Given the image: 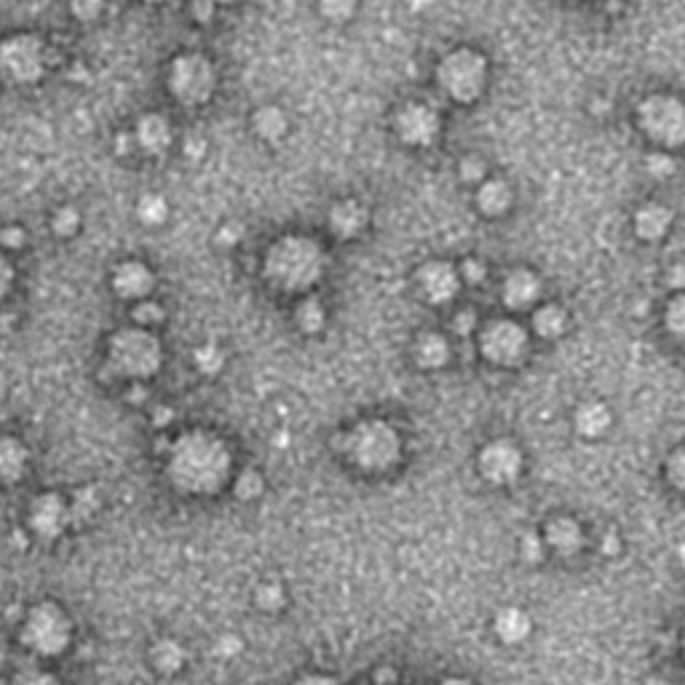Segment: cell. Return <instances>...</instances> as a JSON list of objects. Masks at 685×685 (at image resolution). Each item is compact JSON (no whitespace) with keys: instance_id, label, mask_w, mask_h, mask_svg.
<instances>
[{"instance_id":"obj_39","label":"cell","mask_w":685,"mask_h":685,"mask_svg":"<svg viewBox=\"0 0 685 685\" xmlns=\"http://www.w3.org/2000/svg\"><path fill=\"white\" fill-rule=\"evenodd\" d=\"M70 11L78 22H94L105 11V0H70Z\"/></svg>"},{"instance_id":"obj_55","label":"cell","mask_w":685,"mask_h":685,"mask_svg":"<svg viewBox=\"0 0 685 685\" xmlns=\"http://www.w3.org/2000/svg\"><path fill=\"white\" fill-rule=\"evenodd\" d=\"M174 418V410H169V407H161L159 410V418H156V426H166L169 420Z\"/></svg>"},{"instance_id":"obj_12","label":"cell","mask_w":685,"mask_h":685,"mask_svg":"<svg viewBox=\"0 0 685 685\" xmlns=\"http://www.w3.org/2000/svg\"><path fill=\"white\" fill-rule=\"evenodd\" d=\"M394 129H397V137L402 140L404 145L429 148L440 137L442 123H440V116L429 105L412 102V105H404L402 110L397 113Z\"/></svg>"},{"instance_id":"obj_58","label":"cell","mask_w":685,"mask_h":685,"mask_svg":"<svg viewBox=\"0 0 685 685\" xmlns=\"http://www.w3.org/2000/svg\"><path fill=\"white\" fill-rule=\"evenodd\" d=\"M212 3L217 5V3H236V0H212Z\"/></svg>"},{"instance_id":"obj_22","label":"cell","mask_w":685,"mask_h":685,"mask_svg":"<svg viewBox=\"0 0 685 685\" xmlns=\"http://www.w3.org/2000/svg\"><path fill=\"white\" fill-rule=\"evenodd\" d=\"M148 659H150V667H153L156 672H161V675H177V672L185 667L188 653H185V645L180 643V640H174V638H161V640H156V643L150 645Z\"/></svg>"},{"instance_id":"obj_7","label":"cell","mask_w":685,"mask_h":685,"mask_svg":"<svg viewBox=\"0 0 685 685\" xmlns=\"http://www.w3.org/2000/svg\"><path fill=\"white\" fill-rule=\"evenodd\" d=\"M437 81L447 91V97H452L455 102L469 105L484 91L487 62H484L483 54H477L472 48H458V51L447 54L440 62Z\"/></svg>"},{"instance_id":"obj_20","label":"cell","mask_w":685,"mask_h":685,"mask_svg":"<svg viewBox=\"0 0 685 685\" xmlns=\"http://www.w3.org/2000/svg\"><path fill=\"white\" fill-rule=\"evenodd\" d=\"M581 527L570 517H555L544 530V544H549L557 555H576L581 549Z\"/></svg>"},{"instance_id":"obj_46","label":"cell","mask_w":685,"mask_h":685,"mask_svg":"<svg viewBox=\"0 0 685 685\" xmlns=\"http://www.w3.org/2000/svg\"><path fill=\"white\" fill-rule=\"evenodd\" d=\"M188 11H191V19L199 22V25H209L214 19V3L212 0H191Z\"/></svg>"},{"instance_id":"obj_44","label":"cell","mask_w":685,"mask_h":685,"mask_svg":"<svg viewBox=\"0 0 685 685\" xmlns=\"http://www.w3.org/2000/svg\"><path fill=\"white\" fill-rule=\"evenodd\" d=\"M217 244L220 246H236V244H242L244 239V225L242 223H225L220 231H217Z\"/></svg>"},{"instance_id":"obj_60","label":"cell","mask_w":685,"mask_h":685,"mask_svg":"<svg viewBox=\"0 0 685 685\" xmlns=\"http://www.w3.org/2000/svg\"><path fill=\"white\" fill-rule=\"evenodd\" d=\"M145 3H163V0H145Z\"/></svg>"},{"instance_id":"obj_59","label":"cell","mask_w":685,"mask_h":685,"mask_svg":"<svg viewBox=\"0 0 685 685\" xmlns=\"http://www.w3.org/2000/svg\"><path fill=\"white\" fill-rule=\"evenodd\" d=\"M678 552H680V555H683V557H680V560H683V563H685V546H680V549H678Z\"/></svg>"},{"instance_id":"obj_42","label":"cell","mask_w":685,"mask_h":685,"mask_svg":"<svg viewBox=\"0 0 685 685\" xmlns=\"http://www.w3.org/2000/svg\"><path fill=\"white\" fill-rule=\"evenodd\" d=\"M14 685H62L46 669H25L14 678Z\"/></svg>"},{"instance_id":"obj_53","label":"cell","mask_w":685,"mask_h":685,"mask_svg":"<svg viewBox=\"0 0 685 685\" xmlns=\"http://www.w3.org/2000/svg\"><path fill=\"white\" fill-rule=\"evenodd\" d=\"M145 397H148V389H145V386H142L140 380H137V383L131 386V391L126 394V400H129V402H134V404H140L142 400H145Z\"/></svg>"},{"instance_id":"obj_52","label":"cell","mask_w":685,"mask_h":685,"mask_svg":"<svg viewBox=\"0 0 685 685\" xmlns=\"http://www.w3.org/2000/svg\"><path fill=\"white\" fill-rule=\"evenodd\" d=\"M667 284H669L672 289L685 292V265H672V268L667 271Z\"/></svg>"},{"instance_id":"obj_34","label":"cell","mask_w":685,"mask_h":685,"mask_svg":"<svg viewBox=\"0 0 685 685\" xmlns=\"http://www.w3.org/2000/svg\"><path fill=\"white\" fill-rule=\"evenodd\" d=\"M263 477H260V472H254V469H244L242 474L236 477V483H234V493H236V498H242V501H254V498H260L263 495Z\"/></svg>"},{"instance_id":"obj_25","label":"cell","mask_w":685,"mask_h":685,"mask_svg":"<svg viewBox=\"0 0 685 685\" xmlns=\"http://www.w3.org/2000/svg\"><path fill=\"white\" fill-rule=\"evenodd\" d=\"M530 632V616L520 607H506L495 616V635L509 645L523 643Z\"/></svg>"},{"instance_id":"obj_50","label":"cell","mask_w":685,"mask_h":685,"mask_svg":"<svg viewBox=\"0 0 685 685\" xmlns=\"http://www.w3.org/2000/svg\"><path fill=\"white\" fill-rule=\"evenodd\" d=\"M214 650H217L220 656H236V653L242 650V640H239L236 635H223V638L214 643Z\"/></svg>"},{"instance_id":"obj_15","label":"cell","mask_w":685,"mask_h":685,"mask_svg":"<svg viewBox=\"0 0 685 685\" xmlns=\"http://www.w3.org/2000/svg\"><path fill=\"white\" fill-rule=\"evenodd\" d=\"M113 289L116 295L123 297V300H145L153 286H156V276L153 271L140 263V260H123L113 268Z\"/></svg>"},{"instance_id":"obj_56","label":"cell","mask_w":685,"mask_h":685,"mask_svg":"<svg viewBox=\"0 0 685 685\" xmlns=\"http://www.w3.org/2000/svg\"><path fill=\"white\" fill-rule=\"evenodd\" d=\"M431 3H434V0H407V5H410L412 11H426Z\"/></svg>"},{"instance_id":"obj_10","label":"cell","mask_w":685,"mask_h":685,"mask_svg":"<svg viewBox=\"0 0 685 685\" xmlns=\"http://www.w3.org/2000/svg\"><path fill=\"white\" fill-rule=\"evenodd\" d=\"M480 351L487 362L512 367L527 354V332L512 319L490 322L480 335Z\"/></svg>"},{"instance_id":"obj_32","label":"cell","mask_w":685,"mask_h":685,"mask_svg":"<svg viewBox=\"0 0 685 685\" xmlns=\"http://www.w3.org/2000/svg\"><path fill=\"white\" fill-rule=\"evenodd\" d=\"M193 364H196V369H199L202 375H217V372L225 367V354H223L220 346L203 343V346H199V348L193 351Z\"/></svg>"},{"instance_id":"obj_45","label":"cell","mask_w":685,"mask_h":685,"mask_svg":"<svg viewBox=\"0 0 685 685\" xmlns=\"http://www.w3.org/2000/svg\"><path fill=\"white\" fill-rule=\"evenodd\" d=\"M25 242H27V234L19 225H5L0 231V246H5V249H22Z\"/></svg>"},{"instance_id":"obj_49","label":"cell","mask_w":685,"mask_h":685,"mask_svg":"<svg viewBox=\"0 0 685 685\" xmlns=\"http://www.w3.org/2000/svg\"><path fill=\"white\" fill-rule=\"evenodd\" d=\"M203 153H206V140L199 137V134H191L188 142H185V156H188L191 161H202Z\"/></svg>"},{"instance_id":"obj_6","label":"cell","mask_w":685,"mask_h":685,"mask_svg":"<svg viewBox=\"0 0 685 685\" xmlns=\"http://www.w3.org/2000/svg\"><path fill=\"white\" fill-rule=\"evenodd\" d=\"M346 450L357 466L367 472H383L400 458V434L383 420H367L348 434Z\"/></svg>"},{"instance_id":"obj_24","label":"cell","mask_w":685,"mask_h":685,"mask_svg":"<svg viewBox=\"0 0 685 685\" xmlns=\"http://www.w3.org/2000/svg\"><path fill=\"white\" fill-rule=\"evenodd\" d=\"M450 359V346L442 335L437 332H426L423 337H418L415 343V362L423 369H440Z\"/></svg>"},{"instance_id":"obj_37","label":"cell","mask_w":685,"mask_h":685,"mask_svg":"<svg viewBox=\"0 0 685 685\" xmlns=\"http://www.w3.org/2000/svg\"><path fill=\"white\" fill-rule=\"evenodd\" d=\"M163 317H166V314H163V306L153 303V300H140L137 308H134V322L140 324L142 329H150V327L161 324Z\"/></svg>"},{"instance_id":"obj_47","label":"cell","mask_w":685,"mask_h":685,"mask_svg":"<svg viewBox=\"0 0 685 685\" xmlns=\"http://www.w3.org/2000/svg\"><path fill=\"white\" fill-rule=\"evenodd\" d=\"M461 276H463L469 284H483L484 276H487V268H484L483 260L469 257V260L463 263V268H461Z\"/></svg>"},{"instance_id":"obj_13","label":"cell","mask_w":685,"mask_h":685,"mask_svg":"<svg viewBox=\"0 0 685 685\" xmlns=\"http://www.w3.org/2000/svg\"><path fill=\"white\" fill-rule=\"evenodd\" d=\"M520 472H523V452L517 444L509 440L484 444L480 452V474L487 483L509 484L520 477Z\"/></svg>"},{"instance_id":"obj_2","label":"cell","mask_w":685,"mask_h":685,"mask_svg":"<svg viewBox=\"0 0 685 685\" xmlns=\"http://www.w3.org/2000/svg\"><path fill=\"white\" fill-rule=\"evenodd\" d=\"M327 254L308 236H284L265 252V279L282 292H303L322 279Z\"/></svg>"},{"instance_id":"obj_54","label":"cell","mask_w":685,"mask_h":685,"mask_svg":"<svg viewBox=\"0 0 685 685\" xmlns=\"http://www.w3.org/2000/svg\"><path fill=\"white\" fill-rule=\"evenodd\" d=\"M295 685H335V680H329L324 675H306V678H300Z\"/></svg>"},{"instance_id":"obj_1","label":"cell","mask_w":685,"mask_h":685,"mask_svg":"<svg viewBox=\"0 0 685 685\" xmlns=\"http://www.w3.org/2000/svg\"><path fill=\"white\" fill-rule=\"evenodd\" d=\"M234 472V455L228 444L212 431H188L169 444L166 474L185 495H214Z\"/></svg>"},{"instance_id":"obj_38","label":"cell","mask_w":685,"mask_h":685,"mask_svg":"<svg viewBox=\"0 0 685 685\" xmlns=\"http://www.w3.org/2000/svg\"><path fill=\"white\" fill-rule=\"evenodd\" d=\"M254 603L260 605L263 610H279L284 605V589L279 584H263L257 592H254Z\"/></svg>"},{"instance_id":"obj_16","label":"cell","mask_w":685,"mask_h":685,"mask_svg":"<svg viewBox=\"0 0 685 685\" xmlns=\"http://www.w3.org/2000/svg\"><path fill=\"white\" fill-rule=\"evenodd\" d=\"M137 145L150 153V156H161L169 150L171 145V126L163 119L161 113H145L137 121V131H134Z\"/></svg>"},{"instance_id":"obj_27","label":"cell","mask_w":685,"mask_h":685,"mask_svg":"<svg viewBox=\"0 0 685 685\" xmlns=\"http://www.w3.org/2000/svg\"><path fill=\"white\" fill-rule=\"evenodd\" d=\"M252 129H254V134H257L260 140L276 142V140H282L284 134H286L289 123H286V116H284L282 108L265 105V108H260V110L252 116Z\"/></svg>"},{"instance_id":"obj_41","label":"cell","mask_w":685,"mask_h":685,"mask_svg":"<svg viewBox=\"0 0 685 685\" xmlns=\"http://www.w3.org/2000/svg\"><path fill=\"white\" fill-rule=\"evenodd\" d=\"M667 477H669V483L675 484L678 490L685 493V447L675 450L669 455V461H667Z\"/></svg>"},{"instance_id":"obj_35","label":"cell","mask_w":685,"mask_h":685,"mask_svg":"<svg viewBox=\"0 0 685 685\" xmlns=\"http://www.w3.org/2000/svg\"><path fill=\"white\" fill-rule=\"evenodd\" d=\"M664 324L669 329L672 337L683 340L685 343V292H680L675 300H669L667 314H664Z\"/></svg>"},{"instance_id":"obj_33","label":"cell","mask_w":685,"mask_h":685,"mask_svg":"<svg viewBox=\"0 0 685 685\" xmlns=\"http://www.w3.org/2000/svg\"><path fill=\"white\" fill-rule=\"evenodd\" d=\"M51 228H54V234L59 239L76 236L78 228H81V212L76 206H59L57 214H54V220H51Z\"/></svg>"},{"instance_id":"obj_30","label":"cell","mask_w":685,"mask_h":685,"mask_svg":"<svg viewBox=\"0 0 685 685\" xmlns=\"http://www.w3.org/2000/svg\"><path fill=\"white\" fill-rule=\"evenodd\" d=\"M169 214H171V209H169V202L159 196V193H145L140 203H137V217H140V223L142 225H148V228H159L163 225L166 220H169Z\"/></svg>"},{"instance_id":"obj_19","label":"cell","mask_w":685,"mask_h":685,"mask_svg":"<svg viewBox=\"0 0 685 685\" xmlns=\"http://www.w3.org/2000/svg\"><path fill=\"white\" fill-rule=\"evenodd\" d=\"M367 225V209L359 202H340L329 212V231L337 239H354Z\"/></svg>"},{"instance_id":"obj_43","label":"cell","mask_w":685,"mask_h":685,"mask_svg":"<svg viewBox=\"0 0 685 685\" xmlns=\"http://www.w3.org/2000/svg\"><path fill=\"white\" fill-rule=\"evenodd\" d=\"M461 180H466V182H483L484 177V161L483 159H477V156H469V159H463L461 161Z\"/></svg>"},{"instance_id":"obj_4","label":"cell","mask_w":685,"mask_h":685,"mask_svg":"<svg viewBox=\"0 0 685 685\" xmlns=\"http://www.w3.org/2000/svg\"><path fill=\"white\" fill-rule=\"evenodd\" d=\"M19 643L43 659L59 656L73 643V621L57 603H38L19 627Z\"/></svg>"},{"instance_id":"obj_17","label":"cell","mask_w":685,"mask_h":685,"mask_svg":"<svg viewBox=\"0 0 685 685\" xmlns=\"http://www.w3.org/2000/svg\"><path fill=\"white\" fill-rule=\"evenodd\" d=\"M538 292H541L538 276L533 271H527V268H517V271H512L506 276L503 289H501V297H503V303L509 308H527V306L535 303Z\"/></svg>"},{"instance_id":"obj_9","label":"cell","mask_w":685,"mask_h":685,"mask_svg":"<svg viewBox=\"0 0 685 685\" xmlns=\"http://www.w3.org/2000/svg\"><path fill=\"white\" fill-rule=\"evenodd\" d=\"M46 46L33 33H19L0 43V78L14 86H30L43 78Z\"/></svg>"},{"instance_id":"obj_18","label":"cell","mask_w":685,"mask_h":685,"mask_svg":"<svg viewBox=\"0 0 685 685\" xmlns=\"http://www.w3.org/2000/svg\"><path fill=\"white\" fill-rule=\"evenodd\" d=\"M30 452L16 437H0V484L19 483L27 474Z\"/></svg>"},{"instance_id":"obj_8","label":"cell","mask_w":685,"mask_h":685,"mask_svg":"<svg viewBox=\"0 0 685 685\" xmlns=\"http://www.w3.org/2000/svg\"><path fill=\"white\" fill-rule=\"evenodd\" d=\"M638 121L645 134L661 148L685 145V105L678 97L653 94L638 108Z\"/></svg>"},{"instance_id":"obj_57","label":"cell","mask_w":685,"mask_h":685,"mask_svg":"<svg viewBox=\"0 0 685 685\" xmlns=\"http://www.w3.org/2000/svg\"><path fill=\"white\" fill-rule=\"evenodd\" d=\"M442 685H472L469 680H463V678H447Z\"/></svg>"},{"instance_id":"obj_21","label":"cell","mask_w":685,"mask_h":685,"mask_svg":"<svg viewBox=\"0 0 685 685\" xmlns=\"http://www.w3.org/2000/svg\"><path fill=\"white\" fill-rule=\"evenodd\" d=\"M672 223V212L661 203H645L635 214V231L645 242H659Z\"/></svg>"},{"instance_id":"obj_29","label":"cell","mask_w":685,"mask_h":685,"mask_svg":"<svg viewBox=\"0 0 685 685\" xmlns=\"http://www.w3.org/2000/svg\"><path fill=\"white\" fill-rule=\"evenodd\" d=\"M565 327H567V317H565V311L560 306H541V308L533 314V329H535L541 337L555 340V337L563 335Z\"/></svg>"},{"instance_id":"obj_48","label":"cell","mask_w":685,"mask_h":685,"mask_svg":"<svg viewBox=\"0 0 685 685\" xmlns=\"http://www.w3.org/2000/svg\"><path fill=\"white\" fill-rule=\"evenodd\" d=\"M474 327H477V314H474L472 308H463V311L455 314V319H452V329H455L458 335H469Z\"/></svg>"},{"instance_id":"obj_51","label":"cell","mask_w":685,"mask_h":685,"mask_svg":"<svg viewBox=\"0 0 685 685\" xmlns=\"http://www.w3.org/2000/svg\"><path fill=\"white\" fill-rule=\"evenodd\" d=\"M11 284H14V268H11L8 257H5V254H0V300L8 295Z\"/></svg>"},{"instance_id":"obj_28","label":"cell","mask_w":685,"mask_h":685,"mask_svg":"<svg viewBox=\"0 0 685 685\" xmlns=\"http://www.w3.org/2000/svg\"><path fill=\"white\" fill-rule=\"evenodd\" d=\"M67 503H70V523H91L94 514L102 509V495H99L94 487H81V490L73 493V498H70Z\"/></svg>"},{"instance_id":"obj_14","label":"cell","mask_w":685,"mask_h":685,"mask_svg":"<svg viewBox=\"0 0 685 685\" xmlns=\"http://www.w3.org/2000/svg\"><path fill=\"white\" fill-rule=\"evenodd\" d=\"M418 286H420V292H423V297L429 303L442 306V303H450L458 295L461 279H458V271L450 263L434 260V263H426L418 271Z\"/></svg>"},{"instance_id":"obj_26","label":"cell","mask_w":685,"mask_h":685,"mask_svg":"<svg viewBox=\"0 0 685 685\" xmlns=\"http://www.w3.org/2000/svg\"><path fill=\"white\" fill-rule=\"evenodd\" d=\"M477 206L490 217L503 214L512 206V188L503 180H487L477 191Z\"/></svg>"},{"instance_id":"obj_5","label":"cell","mask_w":685,"mask_h":685,"mask_svg":"<svg viewBox=\"0 0 685 685\" xmlns=\"http://www.w3.org/2000/svg\"><path fill=\"white\" fill-rule=\"evenodd\" d=\"M166 86L180 105L199 108L212 99V94L217 88V70L203 54L188 51V54H180L171 59Z\"/></svg>"},{"instance_id":"obj_11","label":"cell","mask_w":685,"mask_h":685,"mask_svg":"<svg viewBox=\"0 0 685 685\" xmlns=\"http://www.w3.org/2000/svg\"><path fill=\"white\" fill-rule=\"evenodd\" d=\"M27 524L43 541H57L70 527V503L59 493H41L27 509Z\"/></svg>"},{"instance_id":"obj_23","label":"cell","mask_w":685,"mask_h":685,"mask_svg":"<svg viewBox=\"0 0 685 685\" xmlns=\"http://www.w3.org/2000/svg\"><path fill=\"white\" fill-rule=\"evenodd\" d=\"M610 426V410L600 402H586L576 410V431L581 437H603Z\"/></svg>"},{"instance_id":"obj_40","label":"cell","mask_w":685,"mask_h":685,"mask_svg":"<svg viewBox=\"0 0 685 685\" xmlns=\"http://www.w3.org/2000/svg\"><path fill=\"white\" fill-rule=\"evenodd\" d=\"M645 169H648L650 177L667 180L669 174H675V161H672L667 153H650V156L645 159Z\"/></svg>"},{"instance_id":"obj_31","label":"cell","mask_w":685,"mask_h":685,"mask_svg":"<svg viewBox=\"0 0 685 685\" xmlns=\"http://www.w3.org/2000/svg\"><path fill=\"white\" fill-rule=\"evenodd\" d=\"M295 322L297 327L306 332V335H317L319 329L327 322V314H324V306L317 300V297H308L297 306V314H295Z\"/></svg>"},{"instance_id":"obj_36","label":"cell","mask_w":685,"mask_h":685,"mask_svg":"<svg viewBox=\"0 0 685 685\" xmlns=\"http://www.w3.org/2000/svg\"><path fill=\"white\" fill-rule=\"evenodd\" d=\"M319 8H322L324 19H329V22L340 25V22H348V19L354 16V11H357V0H322V3H319Z\"/></svg>"},{"instance_id":"obj_3","label":"cell","mask_w":685,"mask_h":685,"mask_svg":"<svg viewBox=\"0 0 685 685\" xmlns=\"http://www.w3.org/2000/svg\"><path fill=\"white\" fill-rule=\"evenodd\" d=\"M163 364L161 340L142 327H123L108 340V369L116 378L145 380L153 378Z\"/></svg>"}]
</instances>
